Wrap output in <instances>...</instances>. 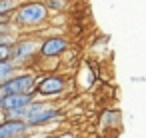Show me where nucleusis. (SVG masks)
<instances>
[{"instance_id":"nucleus-1","label":"nucleus","mask_w":146,"mask_h":138,"mask_svg":"<svg viewBox=\"0 0 146 138\" xmlns=\"http://www.w3.org/2000/svg\"><path fill=\"white\" fill-rule=\"evenodd\" d=\"M48 18H50V12L44 4V0H22V4L10 16V22L20 32V30L40 28L48 22Z\"/></svg>"},{"instance_id":"nucleus-2","label":"nucleus","mask_w":146,"mask_h":138,"mask_svg":"<svg viewBox=\"0 0 146 138\" xmlns=\"http://www.w3.org/2000/svg\"><path fill=\"white\" fill-rule=\"evenodd\" d=\"M40 42L38 38H30V36H24L12 44V58H10V64H14L18 70H22V66H26L28 62H32L36 56H38V48H40Z\"/></svg>"},{"instance_id":"nucleus-3","label":"nucleus","mask_w":146,"mask_h":138,"mask_svg":"<svg viewBox=\"0 0 146 138\" xmlns=\"http://www.w3.org/2000/svg\"><path fill=\"white\" fill-rule=\"evenodd\" d=\"M66 90H68V80L62 74H46L36 82L34 96H40V100H48L64 94Z\"/></svg>"},{"instance_id":"nucleus-4","label":"nucleus","mask_w":146,"mask_h":138,"mask_svg":"<svg viewBox=\"0 0 146 138\" xmlns=\"http://www.w3.org/2000/svg\"><path fill=\"white\" fill-rule=\"evenodd\" d=\"M36 82H38L36 74L18 70L8 82H4V90L6 94H34Z\"/></svg>"},{"instance_id":"nucleus-5","label":"nucleus","mask_w":146,"mask_h":138,"mask_svg":"<svg viewBox=\"0 0 146 138\" xmlns=\"http://www.w3.org/2000/svg\"><path fill=\"white\" fill-rule=\"evenodd\" d=\"M70 48V42L64 36H48L40 42L38 56L40 58H60Z\"/></svg>"},{"instance_id":"nucleus-6","label":"nucleus","mask_w":146,"mask_h":138,"mask_svg":"<svg viewBox=\"0 0 146 138\" xmlns=\"http://www.w3.org/2000/svg\"><path fill=\"white\" fill-rule=\"evenodd\" d=\"M60 116H62V110L50 102V104H48L46 108H42L40 112L28 114V116L24 118V122L28 124V128H30V130H34V128H40V126H46V124H50V122L58 120Z\"/></svg>"},{"instance_id":"nucleus-7","label":"nucleus","mask_w":146,"mask_h":138,"mask_svg":"<svg viewBox=\"0 0 146 138\" xmlns=\"http://www.w3.org/2000/svg\"><path fill=\"white\" fill-rule=\"evenodd\" d=\"M34 94H8L2 100V108L4 112H14V110H24L34 102Z\"/></svg>"},{"instance_id":"nucleus-8","label":"nucleus","mask_w":146,"mask_h":138,"mask_svg":"<svg viewBox=\"0 0 146 138\" xmlns=\"http://www.w3.org/2000/svg\"><path fill=\"white\" fill-rule=\"evenodd\" d=\"M32 130L28 128V124L24 120H6L0 126V136L2 138H24Z\"/></svg>"},{"instance_id":"nucleus-9","label":"nucleus","mask_w":146,"mask_h":138,"mask_svg":"<svg viewBox=\"0 0 146 138\" xmlns=\"http://www.w3.org/2000/svg\"><path fill=\"white\" fill-rule=\"evenodd\" d=\"M22 4V0H0V16H12L14 10Z\"/></svg>"},{"instance_id":"nucleus-10","label":"nucleus","mask_w":146,"mask_h":138,"mask_svg":"<svg viewBox=\"0 0 146 138\" xmlns=\"http://www.w3.org/2000/svg\"><path fill=\"white\" fill-rule=\"evenodd\" d=\"M18 72V68L10 62H0V86H2L4 82H8L14 74Z\"/></svg>"},{"instance_id":"nucleus-11","label":"nucleus","mask_w":146,"mask_h":138,"mask_svg":"<svg viewBox=\"0 0 146 138\" xmlns=\"http://www.w3.org/2000/svg\"><path fill=\"white\" fill-rule=\"evenodd\" d=\"M44 4H46L48 12L50 10H64L68 6V0H44Z\"/></svg>"},{"instance_id":"nucleus-12","label":"nucleus","mask_w":146,"mask_h":138,"mask_svg":"<svg viewBox=\"0 0 146 138\" xmlns=\"http://www.w3.org/2000/svg\"><path fill=\"white\" fill-rule=\"evenodd\" d=\"M12 58V44H0V62H10Z\"/></svg>"},{"instance_id":"nucleus-13","label":"nucleus","mask_w":146,"mask_h":138,"mask_svg":"<svg viewBox=\"0 0 146 138\" xmlns=\"http://www.w3.org/2000/svg\"><path fill=\"white\" fill-rule=\"evenodd\" d=\"M58 138H76V134H74V132H70V130H66V132L58 134Z\"/></svg>"},{"instance_id":"nucleus-14","label":"nucleus","mask_w":146,"mask_h":138,"mask_svg":"<svg viewBox=\"0 0 146 138\" xmlns=\"http://www.w3.org/2000/svg\"><path fill=\"white\" fill-rule=\"evenodd\" d=\"M6 96H8V94H6V90H4V84H2V86H0V106H2V100H4Z\"/></svg>"},{"instance_id":"nucleus-15","label":"nucleus","mask_w":146,"mask_h":138,"mask_svg":"<svg viewBox=\"0 0 146 138\" xmlns=\"http://www.w3.org/2000/svg\"><path fill=\"white\" fill-rule=\"evenodd\" d=\"M6 120H8V116H6V112H4L2 108H0V126H2V124H4Z\"/></svg>"},{"instance_id":"nucleus-16","label":"nucleus","mask_w":146,"mask_h":138,"mask_svg":"<svg viewBox=\"0 0 146 138\" xmlns=\"http://www.w3.org/2000/svg\"><path fill=\"white\" fill-rule=\"evenodd\" d=\"M8 22H10L8 16H0V26H2V24H8Z\"/></svg>"},{"instance_id":"nucleus-17","label":"nucleus","mask_w":146,"mask_h":138,"mask_svg":"<svg viewBox=\"0 0 146 138\" xmlns=\"http://www.w3.org/2000/svg\"><path fill=\"white\" fill-rule=\"evenodd\" d=\"M24 138H40V136H38V134H32V132H30V134H26Z\"/></svg>"},{"instance_id":"nucleus-18","label":"nucleus","mask_w":146,"mask_h":138,"mask_svg":"<svg viewBox=\"0 0 146 138\" xmlns=\"http://www.w3.org/2000/svg\"><path fill=\"white\" fill-rule=\"evenodd\" d=\"M40 138H58L56 134H44V136H40Z\"/></svg>"},{"instance_id":"nucleus-19","label":"nucleus","mask_w":146,"mask_h":138,"mask_svg":"<svg viewBox=\"0 0 146 138\" xmlns=\"http://www.w3.org/2000/svg\"><path fill=\"white\" fill-rule=\"evenodd\" d=\"M0 138H2V136H0Z\"/></svg>"}]
</instances>
